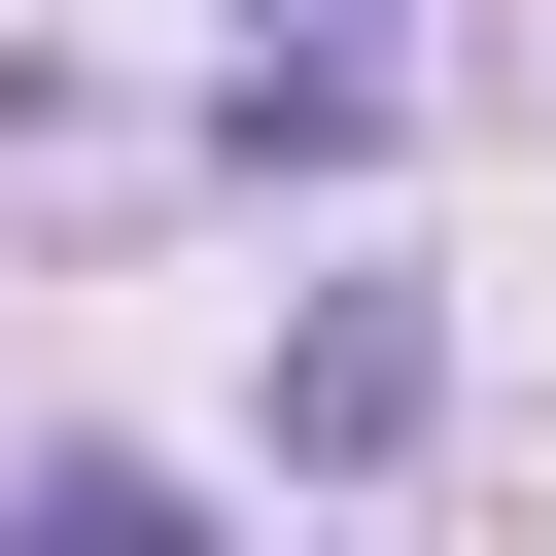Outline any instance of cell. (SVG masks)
I'll return each mask as SVG.
<instances>
[{"instance_id": "obj_1", "label": "cell", "mask_w": 556, "mask_h": 556, "mask_svg": "<svg viewBox=\"0 0 556 556\" xmlns=\"http://www.w3.org/2000/svg\"><path fill=\"white\" fill-rule=\"evenodd\" d=\"M417 417H452V313H417V278H313V313H278V452H313V486H382Z\"/></svg>"}, {"instance_id": "obj_2", "label": "cell", "mask_w": 556, "mask_h": 556, "mask_svg": "<svg viewBox=\"0 0 556 556\" xmlns=\"http://www.w3.org/2000/svg\"><path fill=\"white\" fill-rule=\"evenodd\" d=\"M0 556H208V486H174V452H35V486H0Z\"/></svg>"}]
</instances>
